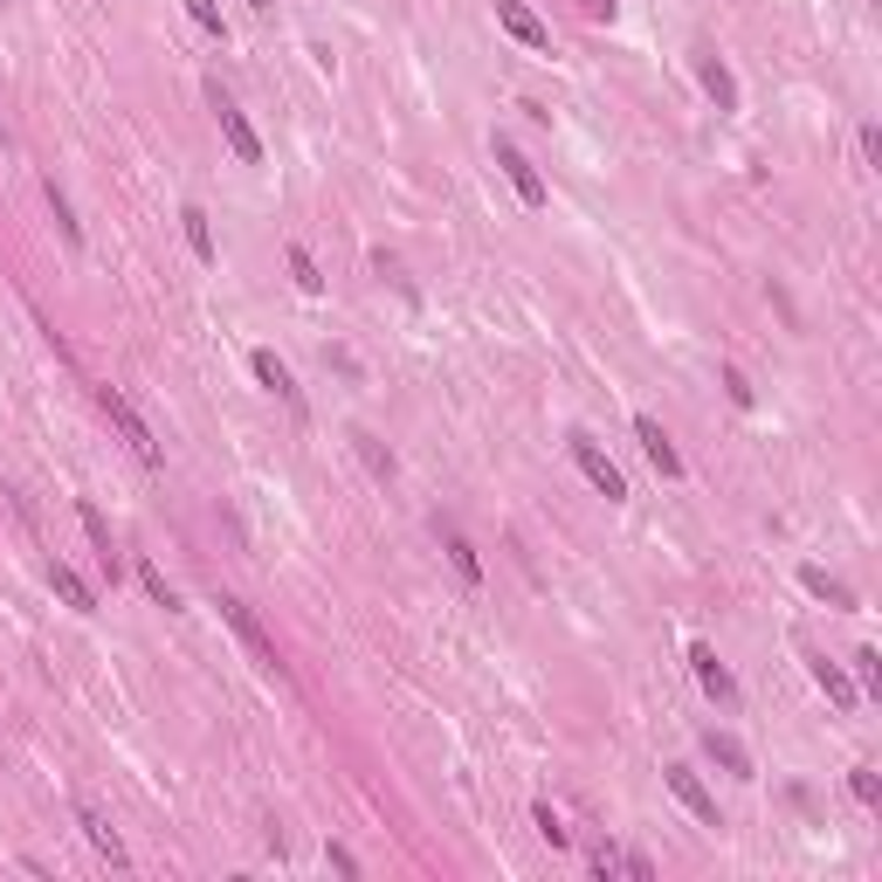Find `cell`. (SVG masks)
<instances>
[{
  "label": "cell",
  "mask_w": 882,
  "mask_h": 882,
  "mask_svg": "<svg viewBox=\"0 0 882 882\" xmlns=\"http://www.w3.org/2000/svg\"><path fill=\"white\" fill-rule=\"evenodd\" d=\"M807 669H814V683H820L827 696H835L841 710H855V704H862V690H855V676H841V662H827V655H814Z\"/></svg>",
  "instance_id": "obj_14"
},
{
  "label": "cell",
  "mask_w": 882,
  "mask_h": 882,
  "mask_svg": "<svg viewBox=\"0 0 882 882\" xmlns=\"http://www.w3.org/2000/svg\"><path fill=\"white\" fill-rule=\"evenodd\" d=\"M42 194H48V214H56V228H63V242H69V249H84V221H76V214H69V194L56 187V179H48V187H42Z\"/></svg>",
  "instance_id": "obj_19"
},
{
  "label": "cell",
  "mask_w": 882,
  "mask_h": 882,
  "mask_svg": "<svg viewBox=\"0 0 882 882\" xmlns=\"http://www.w3.org/2000/svg\"><path fill=\"white\" fill-rule=\"evenodd\" d=\"M593 875H620V848H593Z\"/></svg>",
  "instance_id": "obj_30"
},
{
  "label": "cell",
  "mask_w": 882,
  "mask_h": 882,
  "mask_svg": "<svg viewBox=\"0 0 882 882\" xmlns=\"http://www.w3.org/2000/svg\"><path fill=\"white\" fill-rule=\"evenodd\" d=\"M620 869H628L635 882H655V862H648V855H620Z\"/></svg>",
  "instance_id": "obj_29"
},
{
  "label": "cell",
  "mask_w": 882,
  "mask_h": 882,
  "mask_svg": "<svg viewBox=\"0 0 882 882\" xmlns=\"http://www.w3.org/2000/svg\"><path fill=\"white\" fill-rule=\"evenodd\" d=\"M0 139H8V118H0Z\"/></svg>",
  "instance_id": "obj_34"
},
{
  "label": "cell",
  "mask_w": 882,
  "mask_h": 882,
  "mask_svg": "<svg viewBox=\"0 0 882 882\" xmlns=\"http://www.w3.org/2000/svg\"><path fill=\"white\" fill-rule=\"evenodd\" d=\"M489 8H497V21H504V35H510V42H525V48H552V29H544V21L525 8V0H489Z\"/></svg>",
  "instance_id": "obj_7"
},
{
  "label": "cell",
  "mask_w": 882,
  "mask_h": 882,
  "mask_svg": "<svg viewBox=\"0 0 882 882\" xmlns=\"http://www.w3.org/2000/svg\"><path fill=\"white\" fill-rule=\"evenodd\" d=\"M441 544H449V559H455V573H462V580H470V586H476V580H483V559H476V544H470V538H462L455 525H441Z\"/></svg>",
  "instance_id": "obj_17"
},
{
  "label": "cell",
  "mask_w": 882,
  "mask_h": 882,
  "mask_svg": "<svg viewBox=\"0 0 882 882\" xmlns=\"http://www.w3.org/2000/svg\"><path fill=\"white\" fill-rule=\"evenodd\" d=\"M690 669H696V683H704V690L717 696V704H738V683H731V669L717 662V648L696 641V648H690Z\"/></svg>",
  "instance_id": "obj_11"
},
{
  "label": "cell",
  "mask_w": 882,
  "mask_h": 882,
  "mask_svg": "<svg viewBox=\"0 0 882 882\" xmlns=\"http://www.w3.org/2000/svg\"><path fill=\"white\" fill-rule=\"evenodd\" d=\"M800 586H807V593H814V600H827V607H855V593H848L841 580H827V573H820V565H800Z\"/></svg>",
  "instance_id": "obj_18"
},
{
  "label": "cell",
  "mask_w": 882,
  "mask_h": 882,
  "mask_svg": "<svg viewBox=\"0 0 882 882\" xmlns=\"http://www.w3.org/2000/svg\"><path fill=\"white\" fill-rule=\"evenodd\" d=\"M352 449H359V455L373 462V476H394V455H386V449H379L373 434H352Z\"/></svg>",
  "instance_id": "obj_24"
},
{
  "label": "cell",
  "mask_w": 882,
  "mask_h": 882,
  "mask_svg": "<svg viewBox=\"0 0 882 882\" xmlns=\"http://www.w3.org/2000/svg\"><path fill=\"white\" fill-rule=\"evenodd\" d=\"M249 373H255V386H269V394H276L283 407H297V414H304V394H297V379H290V366H283V359H276L269 345H255V352H249Z\"/></svg>",
  "instance_id": "obj_5"
},
{
  "label": "cell",
  "mask_w": 882,
  "mask_h": 882,
  "mask_svg": "<svg viewBox=\"0 0 882 882\" xmlns=\"http://www.w3.org/2000/svg\"><path fill=\"white\" fill-rule=\"evenodd\" d=\"M862 159L882 166V132H875V124H862Z\"/></svg>",
  "instance_id": "obj_31"
},
{
  "label": "cell",
  "mask_w": 882,
  "mask_h": 882,
  "mask_svg": "<svg viewBox=\"0 0 882 882\" xmlns=\"http://www.w3.org/2000/svg\"><path fill=\"white\" fill-rule=\"evenodd\" d=\"M214 118H221V139L235 145V159H242V166H263V139H255V124L242 118V103L214 90Z\"/></svg>",
  "instance_id": "obj_4"
},
{
  "label": "cell",
  "mask_w": 882,
  "mask_h": 882,
  "mask_svg": "<svg viewBox=\"0 0 882 882\" xmlns=\"http://www.w3.org/2000/svg\"><path fill=\"white\" fill-rule=\"evenodd\" d=\"M573 462H580V476H586L593 489H600L607 504H620V497H628V476H620L614 462H607V449H600V441H586V434H573Z\"/></svg>",
  "instance_id": "obj_3"
},
{
  "label": "cell",
  "mask_w": 882,
  "mask_h": 882,
  "mask_svg": "<svg viewBox=\"0 0 882 882\" xmlns=\"http://www.w3.org/2000/svg\"><path fill=\"white\" fill-rule=\"evenodd\" d=\"M76 517H84V531H90V544H97L103 573L118 580V544H111V525H103V510H97V504H76Z\"/></svg>",
  "instance_id": "obj_16"
},
{
  "label": "cell",
  "mask_w": 882,
  "mask_h": 882,
  "mask_svg": "<svg viewBox=\"0 0 882 882\" xmlns=\"http://www.w3.org/2000/svg\"><path fill=\"white\" fill-rule=\"evenodd\" d=\"M76 827L90 835V848H97V855H103L111 869H124V862H132V855H124V841H118V827L103 820V807H90V800H76Z\"/></svg>",
  "instance_id": "obj_6"
},
{
  "label": "cell",
  "mask_w": 882,
  "mask_h": 882,
  "mask_svg": "<svg viewBox=\"0 0 882 882\" xmlns=\"http://www.w3.org/2000/svg\"><path fill=\"white\" fill-rule=\"evenodd\" d=\"M187 14L200 21L207 35H221V42H228V21H221V8H214V0H187Z\"/></svg>",
  "instance_id": "obj_25"
},
{
  "label": "cell",
  "mask_w": 882,
  "mask_h": 882,
  "mask_svg": "<svg viewBox=\"0 0 882 882\" xmlns=\"http://www.w3.org/2000/svg\"><path fill=\"white\" fill-rule=\"evenodd\" d=\"M249 8H255V14H269V8H276V0H249Z\"/></svg>",
  "instance_id": "obj_33"
},
{
  "label": "cell",
  "mask_w": 882,
  "mask_h": 882,
  "mask_svg": "<svg viewBox=\"0 0 882 882\" xmlns=\"http://www.w3.org/2000/svg\"><path fill=\"white\" fill-rule=\"evenodd\" d=\"M214 607H221V620H228V628H235V635H242V648H249V655H255V662H263V669H269V676H283V655H276V641L263 635V620H255V614H249V607L235 600V593H221V600H214Z\"/></svg>",
  "instance_id": "obj_2"
},
{
  "label": "cell",
  "mask_w": 882,
  "mask_h": 882,
  "mask_svg": "<svg viewBox=\"0 0 882 882\" xmlns=\"http://www.w3.org/2000/svg\"><path fill=\"white\" fill-rule=\"evenodd\" d=\"M855 669H862V683H855V690H882V655H875V648H862Z\"/></svg>",
  "instance_id": "obj_27"
},
{
  "label": "cell",
  "mask_w": 882,
  "mask_h": 882,
  "mask_svg": "<svg viewBox=\"0 0 882 882\" xmlns=\"http://www.w3.org/2000/svg\"><path fill=\"white\" fill-rule=\"evenodd\" d=\"M179 221H187V249L200 255V263H214V228H207L200 207H179Z\"/></svg>",
  "instance_id": "obj_20"
},
{
  "label": "cell",
  "mask_w": 882,
  "mask_h": 882,
  "mask_svg": "<svg viewBox=\"0 0 882 882\" xmlns=\"http://www.w3.org/2000/svg\"><path fill=\"white\" fill-rule=\"evenodd\" d=\"M48 586H56V600H63V607L97 614V593H90V580L76 573V565H48Z\"/></svg>",
  "instance_id": "obj_12"
},
{
  "label": "cell",
  "mask_w": 882,
  "mask_h": 882,
  "mask_svg": "<svg viewBox=\"0 0 882 882\" xmlns=\"http://www.w3.org/2000/svg\"><path fill=\"white\" fill-rule=\"evenodd\" d=\"M696 76H704V90H710V103H717V111H738V76L724 69L717 56H704V63H696Z\"/></svg>",
  "instance_id": "obj_15"
},
{
  "label": "cell",
  "mask_w": 882,
  "mask_h": 882,
  "mask_svg": "<svg viewBox=\"0 0 882 882\" xmlns=\"http://www.w3.org/2000/svg\"><path fill=\"white\" fill-rule=\"evenodd\" d=\"M704 751H710L724 772H731V780H759V772H751V751H745L731 731H704Z\"/></svg>",
  "instance_id": "obj_13"
},
{
  "label": "cell",
  "mask_w": 882,
  "mask_h": 882,
  "mask_svg": "<svg viewBox=\"0 0 882 882\" xmlns=\"http://www.w3.org/2000/svg\"><path fill=\"white\" fill-rule=\"evenodd\" d=\"M724 394H731V400H738V407H751V379H745V373H738V366H724Z\"/></svg>",
  "instance_id": "obj_28"
},
{
  "label": "cell",
  "mask_w": 882,
  "mask_h": 882,
  "mask_svg": "<svg viewBox=\"0 0 882 882\" xmlns=\"http://www.w3.org/2000/svg\"><path fill=\"white\" fill-rule=\"evenodd\" d=\"M662 780H669V793H676V800H683V807H690L696 820H704V827H717V800L704 793V780H696V772H690V765H669V772H662Z\"/></svg>",
  "instance_id": "obj_9"
},
{
  "label": "cell",
  "mask_w": 882,
  "mask_h": 882,
  "mask_svg": "<svg viewBox=\"0 0 882 882\" xmlns=\"http://www.w3.org/2000/svg\"><path fill=\"white\" fill-rule=\"evenodd\" d=\"M635 434H641V449H648V462H655L662 476H683V455H676V441L662 434L655 414H635Z\"/></svg>",
  "instance_id": "obj_10"
},
{
  "label": "cell",
  "mask_w": 882,
  "mask_h": 882,
  "mask_svg": "<svg viewBox=\"0 0 882 882\" xmlns=\"http://www.w3.org/2000/svg\"><path fill=\"white\" fill-rule=\"evenodd\" d=\"M848 793L862 800V807H882V780H875L869 765H855V772H848Z\"/></svg>",
  "instance_id": "obj_23"
},
{
  "label": "cell",
  "mask_w": 882,
  "mask_h": 882,
  "mask_svg": "<svg viewBox=\"0 0 882 882\" xmlns=\"http://www.w3.org/2000/svg\"><path fill=\"white\" fill-rule=\"evenodd\" d=\"M497 166L510 173L517 200H525V207H544V179H538V166H531V159H525V152H517L510 139H497Z\"/></svg>",
  "instance_id": "obj_8"
},
{
  "label": "cell",
  "mask_w": 882,
  "mask_h": 882,
  "mask_svg": "<svg viewBox=\"0 0 882 882\" xmlns=\"http://www.w3.org/2000/svg\"><path fill=\"white\" fill-rule=\"evenodd\" d=\"M97 407H103V421H111L124 441H132V455L145 462V470H159V462H166V449H159V441H152V428H145V414L132 407V400H124L118 394V386H97Z\"/></svg>",
  "instance_id": "obj_1"
},
{
  "label": "cell",
  "mask_w": 882,
  "mask_h": 882,
  "mask_svg": "<svg viewBox=\"0 0 882 882\" xmlns=\"http://www.w3.org/2000/svg\"><path fill=\"white\" fill-rule=\"evenodd\" d=\"M580 8H586L593 21H614V8H620V0H580Z\"/></svg>",
  "instance_id": "obj_32"
},
{
  "label": "cell",
  "mask_w": 882,
  "mask_h": 882,
  "mask_svg": "<svg viewBox=\"0 0 882 882\" xmlns=\"http://www.w3.org/2000/svg\"><path fill=\"white\" fill-rule=\"evenodd\" d=\"M290 276H297V290H304V297H318V290H324V276H318V263H310V249H304V242L290 249Z\"/></svg>",
  "instance_id": "obj_22"
},
{
  "label": "cell",
  "mask_w": 882,
  "mask_h": 882,
  "mask_svg": "<svg viewBox=\"0 0 882 882\" xmlns=\"http://www.w3.org/2000/svg\"><path fill=\"white\" fill-rule=\"evenodd\" d=\"M139 580H145V593H152V600H159V607H173V586H166V573H159V565H152V559H139Z\"/></svg>",
  "instance_id": "obj_26"
},
{
  "label": "cell",
  "mask_w": 882,
  "mask_h": 882,
  "mask_svg": "<svg viewBox=\"0 0 882 882\" xmlns=\"http://www.w3.org/2000/svg\"><path fill=\"white\" fill-rule=\"evenodd\" d=\"M531 827H538V835L552 841V848H565V841H573V827H565V814H559V807H544V800L531 807Z\"/></svg>",
  "instance_id": "obj_21"
}]
</instances>
